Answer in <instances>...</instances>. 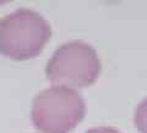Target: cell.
Listing matches in <instances>:
<instances>
[{
	"label": "cell",
	"mask_w": 147,
	"mask_h": 133,
	"mask_svg": "<svg viewBox=\"0 0 147 133\" xmlns=\"http://www.w3.org/2000/svg\"><path fill=\"white\" fill-rule=\"evenodd\" d=\"M52 30L42 15L17 9L0 20V53L16 61L33 58L43 51Z\"/></svg>",
	"instance_id": "1"
},
{
	"label": "cell",
	"mask_w": 147,
	"mask_h": 133,
	"mask_svg": "<svg viewBox=\"0 0 147 133\" xmlns=\"http://www.w3.org/2000/svg\"><path fill=\"white\" fill-rule=\"evenodd\" d=\"M45 73L55 86L76 90L90 86L98 79L100 61L92 46L82 41H71L53 53Z\"/></svg>",
	"instance_id": "3"
},
{
	"label": "cell",
	"mask_w": 147,
	"mask_h": 133,
	"mask_svg": "<svg viewBox=\"0 0 147 133\" xmlns=\"http://www.w3.org/2000/svg\"><path fill=\"white\" fill-rule=\"evenodd\" d=\"M86 133H121V132L110 127H96L92 128V130H88Z\"/></svg>",
	"instance_id": "5"
},
{
	"label": "cell",
	"mask_w": 147,
	"mask_h": 133,
	"mask_svg": "<svg viewBox=\"0 0 147 133\" xmlns=\"http://www.w3.org/2000/svg\"><path fill=\"white\" fill-rule=\"evenodd\" d=\"M85 112L82 96L64 86L42 90L32 104V121L42 133H69L82 121Z\"/></svg>",
	"instance_id": "2"
},
{
	"label": "cell",
	"mask_w": 147,
	"mask_h": 133,
	"mask_svg": "<svg viewBox=\"0 0 147 133\" xmlns=\"http://www.w3.org/2000/svg\"><path fill=\"white\" fill-rule=\"evenodd\" d=\"M136 128L141 133H147V98L144 99L137 106L134 116Z\"/></svg>",
	"instance_id": "4"
}]
</instances>
